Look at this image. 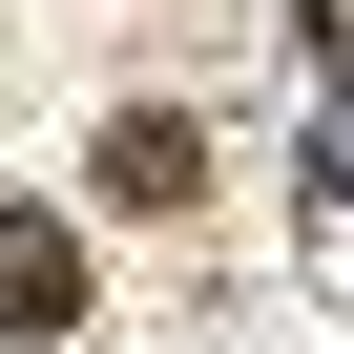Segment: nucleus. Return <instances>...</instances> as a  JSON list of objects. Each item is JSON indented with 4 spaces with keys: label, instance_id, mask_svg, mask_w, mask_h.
Masks as SVG:
<instances>
[{
    "label": "nucleus",
    "instance_id": "f257e3e1",
    "mask_svg": "<svg viewBox=\"0 0 354 354\" xmlns=\"http://www.w3.org/2000/svg\"><path fill=\"white\" fill-rule=\"evenodd\" d=\"M230 188V146H209V104H125L104 125V209H146V230H188Z\"/></svg>",
    "mask_w": 354,
    "mask_h": 354
},
{
    "label": "nucleus",
    "instance_id": "f03ea898",
    "mask_svg": "<svg viewBox=\"0 0 354 354\" xmlns=\"http://www.w3.org/2000/svg\"><path fill=\"white\" fill-rule=\"evenodd\" d=\"M0 333H21V354H42V333H84V250H63L42 209H0Z\"/></svg>",
    "mask_w": 354,
    "mask_h": 354
}]
</instances>
